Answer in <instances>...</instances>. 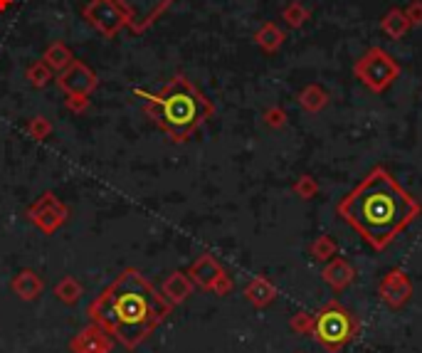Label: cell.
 <instances>
[{
  "label": "cell",
  "mask_w": 422,
  "mask_h": 353,
  "mask_svg": "<svg viewBox=\"0 0 422 353\" xmlns=\"http://www.w3.org/2000/svg\"><path fill=\"white\" fill-rule=\"evenodd\" d=\"M336 212L373 250L381 252L420 217L422 205L385 166H376L338 203Z\"/></svg>",
  "instance_id": "obj_1"
},
{
  "label": "cell",
  "mask_w": 422,
  "mask_h": 353,
  "mask_svg": "<svg viewBox=\"0 0 422 353\" xmlns=\"http://www.w3.org/2000/svg\"><path fill=\"white\" fill-rule=\"evenodd\" d=\"M94 316L126 346H134L161 319L163 304L139 272H124L94 304Z\"/></svg>",
  "instance_id": "obj_2"
},
{
  "label": "cell",
  "mask_w": 422,
  "mask_h": 353,
  "mask_svg": "<svg viewBox=\"0 0 422 353\" xmlns=\"http://www.w3.org/2000/svg\"><path fill=\"white\" fill-rule=\"evenodd\" d=\"M134 94L143 96L148 101L146 104L148 116L173 141H186L212 114L210 99L198 86H193L186 75L171 77L168 84L158 94H151V91L143 89H136Z\"/></svg>",
  "instance_id": "obj_3"
},
{
  "label": "cell",
  "mask_w": 422,
  "mask_h": 353,
  "mask_svg": "<svg viewBox=\"0 0 422 353\" xmlns=\"http://www.w3.org/2000/svg\"><path fill=\"white\" fill-rule=\"evenodd\" d=\"M356 328L353 314L338 302H328L314 316V336H316L319 346L326 348L328 353H338L341 348H346L356 336Z\"/></svg>",
  "instance_id": "obj_4"
},
{
  "label": "cell",
  "mask_w": 422,
  "mask_h": 353,
  "mask_svg": "<svg viewBox=\"0 0 422 353\" xmlns=\"http://www.w3.org/2000/svg\"><path fill=\"white\" fill-rule=\"evenodd\" d=\"M353 75L361 82L366 89H371L373 94H383L388 91L395 79L400 77V62L385 52L383 47H371L366 50V55L353 65Z\"/></svg>",
  "instance_id": "obj_5"
},
{
  "label": "cell",
  "mask_w": 422,
  "mask_h": 353,
  "mask_svg": "<svg viewBox=\"0 0 422 353\" xmlns=\"http://www.w3.org/2000/svg\"><path fill=\"white\" fill-rule=\"evenodd\" d=\"M124 15V23L131 32H143L176 3V0H114Z\"/></svg>",
  "instance_id": "obj_6"
},
{
  "label": "cell",
  "mask_w": 422,
  "mask_h": 353,
  "mask_svg": "<svg viewBox=\"0 0 422 353\" xmlns=\"http://www.w3.org/2000/svg\"><path fill=\"white\" fill-rule=\"evenodd\" d=\"M412 292H415V289H412L410 277H407V272L400 267L388 269V272L383 274L381 284H378V297H381V302L385 304L388 309H392V312L405 309L412 299Z\"/></svg>",
  "instance_id": "obj_7"
},
{
  "label": "cell",
  "mask_w": 422,
  "mask_h": 353,
  "mask_svg": "<svg viewBox=\"0 0 422 353\" xmlns=\"http://www.w3.org/2000/svg\"><path fill=\"white\" fill-rule=\"evenodd\" d=\"M84 20L104 37H116L121 27H126L124 15L114 0H89L84 8Z\"/></svg>",
  "instance_id": "obj_8"
},
{
  "label": "cell",
  "mask_w": 422,
  "mask_h": 353,
  "mask_svg": "<svg viewBox=\"0 0 422 353\" xmlns=\"http://www.w3.org/2000/svg\"><path fill=\"white\" fill-rule=\"evenodd\" d=\"M57 84H60V89L65 91L67 96H89L91 91L96 89L99 79H96V75L84 62L75 60L65 72H60Z\"/></svg>",
  "instance_id": "obj_9"
},
{
  "label": "cell",
  "mask_w": 422,
  "mask_h": 353,
  "mask_svg": "<svg viewBox=\"0 0 422 353\" xmlns=\"http://www.w3.org/2000/svg\"><path fill=\"white\" fill-rule=\"evenodd\" d=\"M321 279L326 287H331L333 292H343V289H348L353 284V279H356V269H353V264L348 262L346 257H333L328 259L326 264H324L321 269Z\"/></svg>",
  "instance_id": "obj_10"
},
{
  "label": "cell",
  "mask_w": 422,
  "mask_h": 353,
  "mask_svg": "<svg viewBox=\"0 0 422 353\" xmlns=\"http://www.w3.org/2000/svg\"><path fill=\"white\" fill-rule=\"evenodd\" d=\"M381 30L385 32L390 40H400V37H405L407 32L412 30V25L402 8H390V11L381 18Z\"/></svg>",
  "instance_id": "obj_11"
},
{
  "label": "cell",
  "mask_w": 422,
  "mask_h": 353,
  "mask_svg": "<svg viewBox=\"0 0 422 353\" xmlns=\"http://www.w3.org/2000/svg\"><path fill=\"white\" fill-rule=\"evenodd\" d=\"M328 99H331V96H328V91L324 89L321 84H307L297 96L299 106H302L304 111H309V114L324 111L328 106Z\"/></svg>",
  "instance_id": "obj_12"
},
{
  "label": "cell",
  "mask_w": 422,
  "mask_h": 353,
  "mask_svg": "<svg viewBox=\"0 0 422 353\" xmlns=\"http://www.w3.org/2000/svg\"><path fill=\"white\" fill-rule=\"evenodd\" d=\"M284 40H287V35H284V30H281L276 23H264V25L255 32V45L260 47V50L269 52V55L279 50V47L284 45Z\"/></svg>",
  "instance_id": "obj_13"
},
{
  "label": "cell",
  "mask_w": 422,
  "mask_h": 353,
  "mask_svg": "<svg viewBox=\"0 0 422 353\" xmlns=\"http://www.w3.org/2000/svg\"><path fill=\"white\" fill-rule=\"evenodd\" d=\"M42 62H45L55 75H60V72H65L67 67L75 62V55H72V50L65 42H52L45 50V55H42Z\"/></svg>",
  "instance_id": "obj_14"
},
{
  "label": "cell",
  "mask_w": 422,
  "mask_h": 353,
  "mask_svg": "<svg viewBox=\"0 0 422 353\" xmlns=\"http://www.w3.org/2000/svg\"><path fill=\"white\" fill-rule=\"evenodd\" d=\"M309 252H312V259L326 264L328 259H333L338 255V243L331 238V235H319V238L312 243V248H309Z\"/></svg>",
  "instance_id": "obj_15"
},
{
  "label": "cell",
  "mask_w": 422,
  "mask_h": 353,
  "mask_svg": "<svg viewBox=\"0 0 422 353\" xmlns=\"http://www.w3.org/2000/svg\"><path fill=\"white\" fill-rule=\"evenodd\" d=\"M245 294L252 299V302L257 304V307H267V304H271V302H274V297H276V289L271 287V284L267 282V279L257 277L255 282H252L250 287L245 289Z\"/></svg>",
  "instance_id": "obj_16"
},
{
  "label": "cell",
  "mask_w": 422,
  "mask_h": 353,
  "mask_svg": "<svg viewBox=\"0 0 422 353\" xmlns=\"http://www.w3.org/2000/svg\"><path fill=\"white\" fill-rule=\"evenodd\" d=\"M312 18V13H309V8L304 6V3H299V0H292L284 11H281V20L287 23L289 27H302V25H307V20Z\"/></svg>",
  "instance_id": "obj_17"
},
{
  "label": "cell",
  "mask_w": 422,
  "mask_h": 353,
  "mask_svg": "<svg viewBox=\"0 0 422 353\" xmlns=\"http://www.w3.org/2000/svg\"><path fill=\"white\" fill-rule=\"evenodd\" d=\"M52 75H55V72H52L50 67H47L42 60L32 62V65L27 67V72H25L27 82H30V84L35 86V89H45V86L52 82Z\"/></svg>",
  "instance_id": "obj_18"
},
{
  "label": "cell",
  "mask_w": 422,
  "mask_h": 353,
  "mask_svg": "<svg viewBox=\"0 0 422 353\" xmlns=\"http://www.w3.org/2000/svg\"><path fill=\"white\" fill-rule=\"evenodd\" d=\"M193 274H196L198 279H200L203 284H212V282H220L225 274L220 272V267H217L215 262H212L210 257H203L200 262L193 267Z\"/></svg>",
  "instance_id": "obj_19"
},
{
  "label": "cell",
  "mask_w": 422,
  "mask_h": 353,
  "mask_svg": "<svg viewBox=\"0 0 422 353\" xmlns=\"http://www.w3.org/2000/svg\"><path fill=\"white\" fill-rule=\"evenodd\" d=\"M294 193H297L299 200H312V198H316L319 193V181L314 176H299L297 183H294Z\"/></svg>",
  "instance_id": "obj_20"
},
{
  "label": "cell",
  "mask_w": 422,
  "mask_h": 353,
  "mask_svg": "<svg viewBox=\"0 0 422 353\" xmlns=\"http://www.w3.org/2000/svg\"><path fill=\"white\" fill-rule=\"evenodd\" d=\"M292 331H297L299 336H307V333H314V314H309V312L294 314V319H292Z\"/></svg>",
  "instance_id": "obj_21"
},
{
  "label": "cell",
  "mask_w": 422,
  "mask_h": 353,
  "mask_svg": "<svg viewBox=\"0 0 422 353\" xmlns=\"http://www.w3.org/2000/svg\"><path fill=\"white\" fill-rule=\"evenodd\" d=\"M264 124L271 129H281L287 124V111L281 109V106H269V109L264 111Z\"/></svg>",
  "instance_id": "obj_22"
},
{
  "label": "cell",
  "mask_w": 422,
  "mask_h": 353,
  "mask_svg": "<svg viewBox=\"0 0 422 353\" xmlns=\"http://www.w3.org/2000/svg\"><path fill=\"white\" fill-rule=\"evenodd\" d=\"M405 15H407V20H410L412 27L422 25V0H412V3H407Z\"/></svg>",
  "instance_id": "obj_23"
},
{
  "label": "cell",
  "mask_w": 422,
  "mask_h": 353,
  "mask_svg": "<svg viewBox=\"0 0 422 353\" xmlns=\"http://www.w3.org/2000/svg\"><path fill=\"white\" fill-rule=\"evenodd\" d=\"M30 131L35 134L37 139H42L47 131H50V124H47V119H45V116H37L35 122L30 124Z\"/></svg>",
  "instance_id": "obj_24"
},
{
  "label": "cell",
  "mask_w": 422,
  "mask_h": 353,
  "mask_svg": "<svg viewBox=\"0 0 422 353\" xmlns=\"http://www.w3.org/2000/svg\"><path fill=\"white\" fill-rule=\"evenodd\" d=\"M87 104H89L87 96H67V106H70L72 111H82Z\"/></svg>",
  "instance_id": "obj_25"
},
{
  "label": "cell",
  "mask_w": 422,
  "mask_h": 353,
  "mask_svg": "<svg viewBox=\"0 0 422 353\" xmlns=\"http://www.w3.org/2000/svg\"><path fill=\"white\" fill-rule=\"evenodd\" d=\"M13 6V0H0V13H6Z\"/></svg>",
  "instance_id": "obj_26"
},
{
  "label": "cell",
  "mask_w": 422,
  "mask_h": 353,
  "mask_svg": "<svg viewBox=\"0 0 422 353\" xmlns=\"http://www.w3.org/2000/svg\"><path fill=\"white\" fill-rule=\"evenodd\" d=\"M297 353H302V351H297Z\"/></svg>",
  "instance_id": "obj_27"
}]
</instances>
